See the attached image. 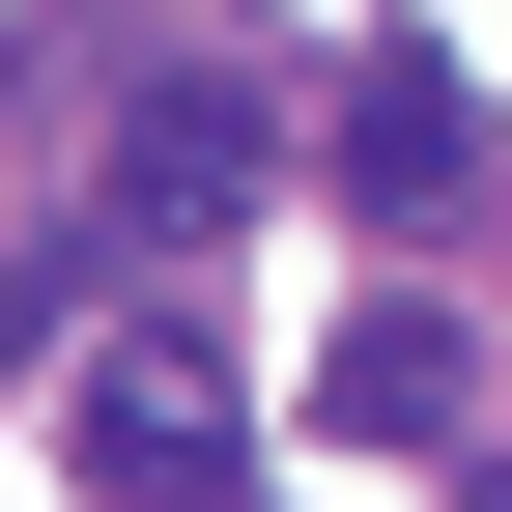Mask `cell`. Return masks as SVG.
Masks as SVG:
<instances>
[{
	"instance_id": "1",
	"label": "cell",
	"mask_w": 512,
	"mask_h": 512,
	"mask_svg": "<svg viewBox=\"0 0 512 512\" xmlns=\"http://www.w3.org/2000/svg\"><path fill=\"white\" fill-rule=\"evenodd\" d=\"M86 484H114V512H228V370H200V342H114V370H86Z\"/></svg>"
},
{
	"instance_id": "2",
	"label": "cell",
	"mask_w": 512,
	"mask_h": 512,
	"mask_svg": "<svg viewBox=\"0 0 512 512\" xmlns=\"http://www.w3.org/2000/svg\"><path fill=\"white\" fill-rule=\"evenodd\" d=\"M342 200H370V228L484 200V86H456V57H370V86H342Z\"/></svg>"
},
{
	"instance_id": "3",
	"label": "cell",
	"mask_w": 512,
	"mask_h": 512,
	"mask_svg": "<svg viewBox=\"0 0 512 512\" xmlns=\"http://www.w3.org/2000/svg\"><path fill=\"white\" fill-rule=\"evenodd\" d=\"M313 399H342V427H399V456H427V427H484V370H456V313H370V342L313 370Z\"/></svg>"
},
{
	"instance_id": "4",
	"label": "cell",
	"mask_w": 512,
	"mask_h": 512,
	"mask_svg": "<svg viewBox=\"0 0 512 512\" xmlns=\"http://www.w3.org/2000/svg\"><path fill=\"white\" fill-rule=\"evenodd\" d=\"M256 200V114H143V228H228Z\"/></svg>"
},
{
	"instance_id": "5",
	"label": "cell",
	"mask_w": 512,
	"mask_h": 512,
	"mask_svg": "<svg viewBox=\"0 0 512 512\" xmlns=\"http://www.w3.org/2000/svg\"><path fill=\"white\" fill-rule=\"evenodd\" d=\"M456 512H512V427H484V456H456Z\"/></svg>"
}]
</instances>
